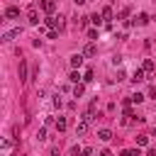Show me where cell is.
<instances>
[{
  "instance_id": "15",
  "label": "cell",
  "mask_w": 156,
  "mask_h": 156,
  "mask_svg": "<svg viewBox=\"0 0 156 156\" xmlns=\"http://www.w3.org/2000/svg\"><path fill=\"white\" fill-rule=\"evenodd\" d=\"M90 22H93L95 27H100V24H102L105 20H102V15H98V12H95V15H90Z\"/></svg>"
},
{
  "instance_id": "17",
  "label": "cell",
  "mask_w": 156,
  "mask_h": 156,
  "mask_svg": "<svg viewBox=\"0 0 156 156\" xmlns=\"http://www.w3.org/2000/svg\"><path fill=\"white\" fill-rule=\"evenodd\" d=\"M83 90H85V88H83V83H76V88H73V95H76V98H80V95H83Z\"/></svg>"
},
{
  "instance_id": "4",
  "label": "cell",
  "mask_w": 156,
  "mask_h": 156,
  "mask_svg": "<svg viewBox=\"0 0 156 156\" xmlns=\"http://www.w3.org/2000/svg\"><path fill=\"white\" fill-rule=\"evenodd\" d=\"M27 20H29V24H39V12H37L34 7H29V12H27Z\"/></svg>"
},
{
  "instance_id": "19",
  "label": "cell",
  "mask_w": 156,
  "mask_h": 156,
  "mask_svg": "<svg viewBox=\"0 0 156 156\" xmlns=\"http://www.w3.org/2000/svg\"><path fill=\"white\" fill-rule=\"evenodd\" d=\"M122 156H139V149H124Z\"/></svg>"
},
{
  "instance_id": "28",
  "label": "cell",
  "mask_w": 156,
  "mask_h": 156,
  "mask_svg": "<svg viewBox=\"0 0 156 156\" xmlns=\"http://www.w3.org/2000/svg\"><path fill=\"white\" fill-rule=\"evenodd\" d=\"M149 98H154V100H156V85H151V88H149Z\"/></svg>"
},
{
  "instance_id": "20",
  "label": "cell",
  "mask_w": 156,
  "mask_h": 156,
  "mask_svg": "<svg viewBox=\"0 0 156 156\" xmlns=\"http://www.w3.org/2000/svg\"><path fill=\"white\" fill-rule=\"evenodd\" d=\"M132 102H136V105L144 102V95H141V93H134V95H132Z\"/></svg>"
},
{
  "instance_id": "16",
  "label": "cell",
  "mask_w": 156,
  "mask_h": 156,
  "mask_svg": "<svg viewBox=\"0 0 156 156\" xmlns=\"http://www.w3.org/2000/svg\"><path fill=\"white\" fill-rule=\"evenodd\" d=\"M129 12H132L129 7H122V10H119V15H117V20H127V17H129Z\"/></svg>"
},
{
  "instance_id": "26",
  "label": "cell",
  "mask_w": 156,
  "mask_h": 156,
  "mask_svg": "<svg viewBox=\"0 0 156 156\" xmlns=\"http://www.w3.org/2000/svg\"><path fill=\"white\" fill-rule=\"evenodd\" d=\"M10 146H12V144H10V141H7V139H5V141H2V151H5V154H7V151H10Z\"/></svg>"
},
{
  "instance_id": "30",
  "label": "cell",
  "mask_w": 156,
  "mask_h": 156,
  "mask_svg": "<svg viewBox=\"0 0 156 156\" xmlns=\"http://www.w3.org/2000/svg\"><path fill=\"white\" fill-rule=\"evenodd\" d=\"M51 156H58V146H54V149H51Z\"/></svg>"
},
{
  "instance_id": "23",
  "label": "cell",
  "mask_w": 156,
  "mask_h": 156,
  "mask_svg": "<svg viewBox=\"0 0 156 156\" xmlns=\"http://www.w3.org/2000/svg\"><path fill=\"white\" fill-rule=\"evenodd\" d=\"M83 80L90 83V80H93V71H85V73H83Z\"/></svg>"
},
{
  "instance_id": "6",
  "label": "cell",
  "mask_w": 156,
  "mask_h": 156,
  "mask_svg": "<svg viewBox=\"0 0 156 156\" xmlns=\"http://www.w3.org/2000/svg\"><path fill=\"white\" fill-rule=\"evenodd\" d=\"M54 124H56V132H66V127H68V119H66V117H58Z\"/></svg>"
},
{
  "instance_id": "22",
  "label": "cell",
  "mask_w": 156,
  "mask_h": 156,
  "mask_svg": "<svg viewBox=\"0 0 156 156\" xmlns=\"http://www.w3.org/2000/svg\"><path fill=\"white\" fill-rule=\"evenodd\" d=\"M68 78H71V80H73V83H78V80H83V78H80V73H78V71H73V73H71V76H68Z\"/></svg>"
},
{
  "instance_id": "31",
  "label": "cell",
  "mask_w": 156,
  "mask_h": 156,
  "mask_svg": "<svg viewBox=\"0 0 156 156\" xmlns=\"http://www.w3.org/2000/svg\"><path fill=\"white\" fill-rule=\"evenodd\" d=\"M73 2H76V5H85L88 0H73Z\"/></svg>"
},
{
  "instance_id": "2",
  "label": "cell",
  "mask_w": 156,
  "mask_h": 156,
  "mask_svg": "<svg viewBox=\"0 0 156 156\" xmlns=\"http://www.w3.org/2000/svg\"><path fill=\"white\" fill-rule=\"evenodd\" d=\"M20 34H22V29H20V27H17V29H10V32H5V34H2V41H12V39H15V37H20Z\"/></svg>"
},
{
  "instance_id": "5",
  "label": "cell",
  "mask_w": 156,
  "mask_h": 156,
  "mask_svg": "<svg viewBox=\"0 0 156 156\" xmlns=\"http://www.w3.org/2000/svg\"><path fill=\"white\" fill-rule=\"evenodd\" d=\"M132 80H134V83L146 80V71H144V68H136V71H134V76H132Z\"/></svg>"
},
{
  "instance_id": "21",
  "label": "cell",
  "mask_w": 156,
  "mask_h": 156,
  "mask_svg": "<svg viewBox=\"0 0 156 156\" xmlns=\"http://www.w3.org/2000/svg\"><path fill=\"white\" fill-rule=\"evenodd\" d=\"M37 139H39V141H44V139H46V127H41V129L37 132Z\"/></svg>"
},
{
  "instance_id": "27",
  "label": "cell",
  "mask_w": 156,
  "mask_h": 156,
  "mask_svg": "<svg viewBox=\"0 0 156 156\" xmlns=\"http://www.w3.org/2000/svg\"><path fill=\"white\" fill-rule=\"evenodd\" d=\"M80 154H83V156H90V154H93V149H90V146H83V151H80Z\"/></svg>"
},
{
  "instance_id": "25",
  "label": "cell",
  "mask_w": 156,
  "mask_h": 156,
  "mask_svg": "<svg viewBox=\"0 0 156 156\" xmlns=\"http://www.w3.org/2000/svg\"><path fill=\"white\" fill-rule=\"evenodd\" d=\"M46 37H49V39H56L58 34H56V29H49V32H46Z\"/></svg>"
},
{
  "instance_id": "9",
  "label": "cell",
  "mask_w": 156,
  "mask_h": 156,
  "mask_svg": "<svg viewBox=\"0 0 156 156\" xmlns=\"http://www.w3.org/2000/svg\"><path fill=\"white\" fill-rule=\"evenodd\" d=\"M98 139H102V141H110V139H112V132H110V129H100V132H98Z\"/></svg>"
},
{
  "instance_id": "3",
  "label": "cell",
  "mask_w": 156,
  "mask_h": 156,
  "mask_svg": "<svg viewBox=\"0 0 156 156\" xmlns=\"http://www.w3.org/2000/svg\"><path fill=\"white\" fill-rule=\"evenodd\" d=\"M41 10H44L46 15H51V12L56 10V2H54V0H41Z\"/></svg>"
},
{
  "instance_id": "1",
  "label": "cell",
  "mask_w": 156,
  "mask_h": 156,
  "mask_svg": "<svg viewBox=\"0 0 156 156\" xmlns=\"http://www.w3.org/2000/svg\"><path fill=\"white\" fill-rule=\"evenodd\" d=\"M88 127H90V122H88V119H80V122L76 124V134H78V136H83V134L88 132Z\"/></svg>"
},
{
  "instance_id": "14",
  "label": "cell",
  "mask_w": 156,
  "mask_h": 156,
  "mask_svg": "<svg viewBox=\"0 0 156 156\" xmlns=\"http://www.w3.org/2000/svg\"><path fill=\"white\" fill-rule=\"evenodd\" d=\"M17 15H20L17 7H7V10H5V17H7V20H12V17H17Z\"/></svg>"
},
{
  "instance_id": "13",
  "label": "cell",
  "mask_w": 156,
  "mask_h": 156,
  "mask_svg": "<svg viewBox=\"0 0 156 156\" xmlns=\"http://www.w3.org/2000/svg\"><path fill=\"white\" fill-rule=\"evenodd\" d=\"M20 80H27V61H20Z\"/></svg>"
},
{
  "instance_id": "18",
  "label": "cell",
  "mask_w": 156,
  "mask_h": 156,
  "mask_svg": "<svg viewBox=\"0 0 156 156\" xmlns=\"http://www.w3.org/2000/svg\"><path fill=\"white\" fill-rule=\"evenodd\" d=\"M136 144H139V146H146V144H149V136H146V134H139V136H136Z\"/></svg>"
},
{
  "instance_id": "10",
  "label": "cell",
  "mask_w": 156,
  "mask_h": 156,
  "mask_svg": "<svg viewBox=\"0 0 156 156\" xmlns=\"http://www.w3.org/2000/svg\"><path fill=\"white\" fill-rule=\"evenodd\" d=\"M100 15H102V20L110 24V20H112V7H102V12H100Z\"/></svg>"
},
{
  "instance_id": "32",
  "label": "cell",
  "mask_w": 156,
  "mask_h": 156,
  "mask_svg": "<svg viewBox=\"0 0 156 156\" xmlns=\"http://www.w3.org/2000/svg\"><path fill=\"white\" fill-rule=\"evenodd\" d=\"M146 156H156V149H151V151H149V154H146Z\"/></svg>"
},
{
  "instance_id": "8",
  "label": "cell",
  "mask_w": 156,
  "mask_h": 156,
  "mask_svg": "<svg viewBox=\"0 0 156 156\" xmlns=\"http://www.w3.org/2000/svg\"><path fill=\"white\" fill-rule=\"evenodd\" d=\"M80 63H83V54H73V56H71V66H73V68H78Z\"/></svg>"
},
{
  "instance_id": "12",
  "label": "cell",
  "mask_w": 156,
  "mask_h": 156,
  "mask_svg": "<svg viewBox=\"0 0 156 156\" xmlns=\"http://www.w3.org/2000/svg\"><path fill=\"white\" fill-rule=\"evenodd\" d=\"M95 44H85V49H83V56H95Z\"/></svg>"
},
{
  "instance_id": "29",
  "label": "cell",
  "mask_w": 156,
  "mask_h": 156,
  "mask_svg": "<svg viewBox=\"0 0 156 156\" xmlns=\"http://www.w3.org/2000/svg\"><path fill=\"white\" fill-rule=\"evenodd\" d=\"M98 156H112V154H110V151H107V149H102V151H100V154H98Z\"/></svg>"
},
{
  "instance_id": "11",
  "label": "cell",
  "mask_w": 156,
  "mask_h": 156,
  "mask_svg": "<svg viewBox=\"0 0 156 156\" xmlns=\"http://www.w3.org/2000/svg\"><path fill=\"white\" fill-rule=\"evenodd\" d=\"M146 22H149V15H144V12H141L139 17H134V24H139V27H144Z\"/></svg>"
},
{
  "instance_id": "24",
  "label": "cell",
  "mask_w": 156,
  "mask_h": 156,
  "mask_svg": "<svg viewBox=\"0 0 156 156\" xmlns=\"http://www.w3.org/2000/svg\"><path fill=\"white\" fill-rule=\"evenodd\" d=\"M88 39H98V29H88Z\"/></svg>"
},
{
  "instance_id": "7",
  "label": "cell",
  "mask_w": 156,
  "mask_h": 156,
  "mask_svg": "<svg viewBox=\"0 0 156 156\" xmlns=\"http://www.w3.org/2000/svg\"><path fill=\"white\" fill-rule=\"evenodd\" d=\"M141 68H144L146 73H154V68H156V63H154L151 58H144V63H141Z\"/></svg>"
}]
</instances>
